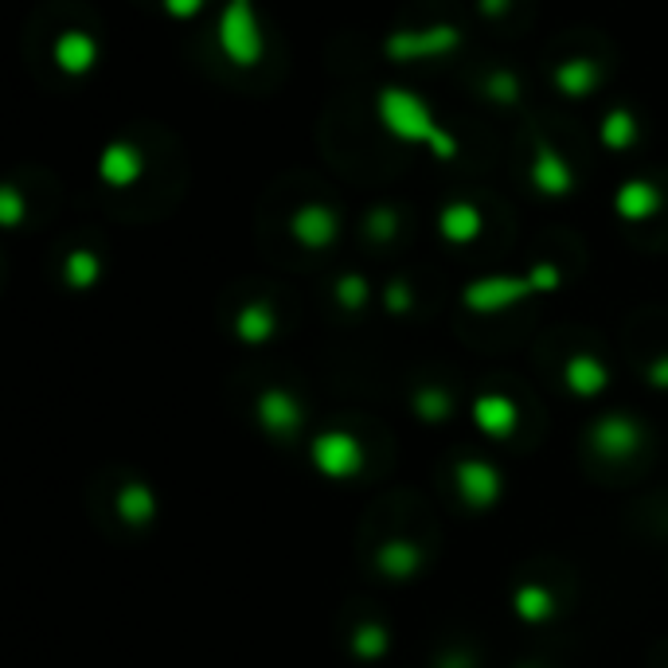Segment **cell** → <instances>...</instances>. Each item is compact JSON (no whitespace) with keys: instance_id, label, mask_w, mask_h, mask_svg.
<instances>
[{"instance_id":"9","label":"cell","mask_w":668,"mask_h":668,"mask_svg":"<svg viewBox=\"0 0 668 668\" xmlns=\"http://www.w3.org/2000/svg\"><path fill=\"white\" fill-rule=\"evenodd\" d=\"M555 282H559V277H555V266H536L524 282H513V277H500L497 282V277H489V282L473 285L465 297H469L473 305L493 310V305H505V302H513V297H520L524 290H551Z\"/></svg>"},{"instance_id":"16","label":"cell","mask_w":668,"mask_h":668,"mask_svg":"<svg viewBox=\"0 0 668 668\" xmlns=\"http://www.w3.org/2000/svg\"><path fill=\"white\" fill-rule=\"evenodd\" d=\"M208 9V0H161V12L176 24H188V20H196L200 12Z\"/></svg>"},{"instance_id":"3","label":"cell","mask_w":668,"mask_h":668,"mask_svg":"<svg viewBox=\"0 0 668 668\" xmlns=\"http://www.w3.org/2000/svg\"><path fill=\"white\" fill-rule=\"evenodd\" d=\"M465 43V32L449 20H434V24H415V28H392L384 36V59L395 67H418V63H438V59L457 55Z\"/></svg>"},{"instance_id":"4","label":"cell","mask_w":668,"mask_h":668,"mask_svg":"<svg viewBox=\"0 0 668 668\" xmlns=\"http://www.w3.org/2000/svg\"><path fill=\"white\" fill-rule=\"evenodd\" d=\"M528 180L544 200H563L575 192V169H570V161L547 138L532 141Z\"/></svg>"},{"instance_id":"8","label":"cell","mask_w":668,"mask_h":668,"mask_svg":"<svg viewBox=\"0 0 668 668\" xmlns=\"http://www.w3.org/2000/svg\"><path fill=\"white\" fill-rule=\"evenodd\" d=\"M290 231L310 251H325L341 235V212L333 204H325V200H310V204H302L290 215Z\"/></svg>"},{"instance_id":"7","label":"cell","mask_w":668,"mask_h":668,"mask_svg":"<svg viewBox=\"0 0 668 668\" xmlns=\"http://www.w3.org/2000/svg\"><path fill=\"white\" fill-rule=\"evenodd\" d=\"M603 82H606L603 63H598V59H590V55H570V59H563V63H555V71H551L555 94H559V99H567V102L595 99L598 90H603Z\"/></svg>"},{"instance_id":"18","label":"cell","mask_w":668,"mask_h":668,"mask_svg":"<svg viewBox=\"0 0 668 668\" xmlns=\"http://www.w3.org/2000/svg\"><path fill=\"white\" fill-rule=\"evenodd\" d=\"M508 9H513V0H477V12H482L485 20L508 17Z\"/></svg>"},{"instance_id":"17","label":"cell","mask_w":668,"mask_h":668,"mask_svg":"<svg viewBox=\"0 0 668 668\" xmlns=\"http://www.w3.org/2000/svg\"><path fill=\"white\" fill-rule=\"evenodd\" d=\"M395 227H399V215H395L392 208H372V212H367V235L392 239Z\"/></svg>"},{"instance_id":"5","label":"cell","mask_w":668,"mask_h":668,"mask_svg":"<svg viewBox=\"0 0 668 668\" xmlns=\"http://www.w3.org/2000/svg\"><path fill=\"white\" fill-rule=\"evenodd\" d=\"M94 176L107 188L122 192V188H133L141 176H145V149L130 138H114L99 149L94 156Z\"/></svg>"},{"instance_id":"13","label":"cell","mask_w":668,"mask_h":668,"mask_svg":"<svg viewBox=\"0 0 668 668\" xmlns=\"http://www.w3.org/2000/svg\"><path fill=\"white\" fill-rule=\"evenodd\" d=\"M477 94H482L489 107L513 110L524 102V82H520V74L508 71V67H493V71H485L482 82H477Z\"/></svg>"},{"instance_id":"1","label":"cell","mask_w":668,"mask_h":668,"mask_svg":"<svg viewBox=\"0 0 668 668\" xmlns=\"http://www.w3.org/2000/svg\"><path fill=\"white\" fill-rule=\"evenodd\" d=\"M375 122L392 141L426 149L434 161H457V153H462L454 133L434 118L431 102L407 87H384L375 94Z\"/></svg>"},{"instance_id":"15","label":"cell","mask_w":668,"mask_h":668,"mask_svg":"<svg viewBox=\"0 0 668 668\" xmlns=\"http://www.w3.org/2000/svg\"><path fill=\"white\" fill-rule=\"evenodd\" d=\"M94 274H99V259L90 251H74L71 262H67V277H71L74 285H87L94 282Z\"/></svg>"},{"instance_id":"2","label":"cell","mask_w":668,"mask_h":668,"mask_svg":"<svg viewBox=\"0 0 668 668\" xmlns=\"http://www.w3.org/2000/svg\"><path fill=\"white\" fill-rule=\"evenodd\" d=\"M215 48L235 71H254L266 59V24L259 0H223L215 20Z\"/></svg>"},{"instance_id":"11","label":"cell","mask_w":668,"mask_h":668,"mask_svg":"<svg viewBox=\"0 0 668 668\" xmlns=\"http://www.w3.org/2000/svg\"><path fill=\"white\" fill-rule=\"evenodd\" d=\"M482 227H485L482 208L469 204V200H449L438 212V231L446 243H473V239L482 235Z\"/></svg>"},{"instance_id":"12","label":"cell","mask_w":668,"mask_h":668,"mask_svg":"<svg viewBox=\"0 0 668 668\" xmlns=\"http://www.w3.org/2000/svg\"><path fill=\"white\" fill-rule=\"evenodd\" d=\"M598 141L606 153H629L641 141V122L629 107H610L598 122Z\"/></svg>"},{"instance_id":"10","label":"cell","mask_w":668,"mask_h":668,"mask_svg":"<svg viewBox=\"0 0 668 668\" xmlns=\"http://www.w3.org/2000/svg\"><path fill=\"white\" fill-rule=\"evenodd\" d=\"M660 204H665V196H660V188L652 184V180H641V176L621 180L618 192H614V212H618L626 223H645V220H652V215L660 212Z\"/></svg>"},{"instance_id":"14","label":"cell","mask_w":668,"mask_h":668,"mask_svg":"<svg viewBox=\"0 0 668 668\" xmlns=\"http://www.w3.org/2000/svg\"><path fill=\"white\" fill-rule=\"evenodd\" d=\"M28 215V204H24V192H20V184H4L0 188V223L4 227H20Z\"/></svg>"},{"instance_id":"6","label":"cell","mask_w":668,"mask_h":668,"mask_svg":"<svg viewBox=\"0 0 668 668\" xmlns=\"http://www.w3.org/2000/svg\"><path fill=\"white\" fill-rule=\"evenodd\" d=\"M51 63L63 79H87L102 63V43L87 28H63L51 43Z\"/></svg>"}]
</instances>
